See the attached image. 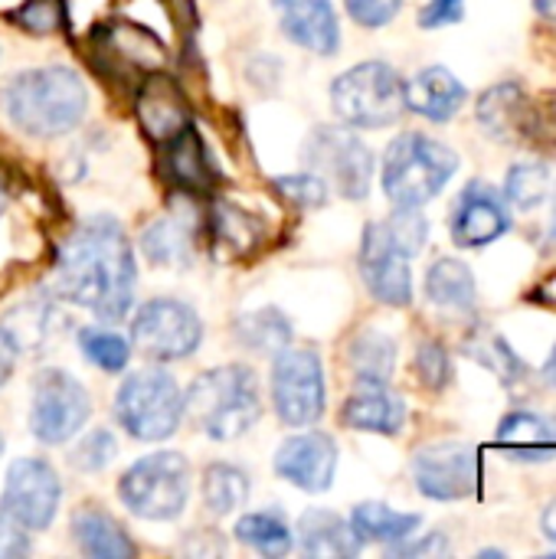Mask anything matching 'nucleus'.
<instances>
[{
    "label": "nucleus",
    "mask_w": 556,
    "mask_h": 559,
    "mask_svg": "<svg viewBox=\"0 0 556 559\" xmlns=\"http://www.w3.org/2000/svg\"><path fill=\"white\" fill-rule=\"evenodd\" d=\"M134 252L111 216L79 223L56 255V295L102 321H121L134 298Z\"/></svg>",
    "instance_id": "obj_1"
},
{
    "label": "nucleus",
    "mask_w": 556,
    "mask_h": 559,
    "mask_svg": "<svg viewBox=\"0 0 556 559\" xmlns=\"http://www.w3.org/2000/svg\"><path fill=\"white\" fill-rule=\"evenodd\" d=\"M7 118L33 138H59L79 128L88 92L79 72L66 66H39L13 75L0 95Z\"/></svg>",
    "instance_id": "obj_2"
},
{
    "label": "nucleus",
    "mask_w": 556,
    "mask_h": 559,
    "mask_svg": "<svg viewBox=\"0 0 556 559\" xmlns=\"http://www.w3.org/2000/svg\"><path fill=\"white\" fill-rule=\"evenodd\" d=\"M429 223L419 206H397L390 219L370 223L360 242V275L367 292L390 308H406L413 301V272L410 259H416L426 246Z\"/></svg>",
    "instance_id": "obj_3"
},
{
    "label": "nucleus",
    "mask_w": 556,
    "mask_h": 559,
    "mask_svg": "<svg viewBox=\"0 0 556 559\" xmlns=\"http://www.w3.org/2000/svg\"><path fill=\"white\" fill-rule=\"evenodd\" d=\"M184 413L203 436L216 442H233L246 436L262 416L259 380L249 367L239 364L206 370L190 383L184 396Z\"/></svg>",
    "instance_id": "obj_4"
},
{
    "label": "nucleus",
    "mask_w": 556,
    "mask_h": 559,
    "mask_svg": "<svg viewBox=\"0 0 556 559\" xmlns=\"http://www.w3.org/2000/svg\"><path fill=\"white\" fill-rule=\"evenodd\" d=\"M459 170V154L442 141L406 131L383 154V193L393 206H426Z\"/></svg>",
    "instance_id": "obj_5"
},
{
    "label": "nucleus",
    "mask_w": 556,
    "mask_h": 559,
    "mask_svg": "<svg viewBox=\"0 0 556 559\" xmlns=\"http://www.w3.org/2000/svg\"><path fill=\"white\" fill-rule=\"evenodd\" d=\"M115 419L138 442L170 439L184 419V393L170 373L157 367L138 370L115 396Z\"/></svg>",
    "instance_id": "obj_6"
},
{
    "label": "nucleus",
    "mask_w": 556,
    "mask_h": 559,
    "mask_svg": "<svg viewBox=\"0 0 556 559\" xmlns=\"http://www.w3.org/2000/svg\"><path fill=\"white\" fill-rule=\"evenodd\" d=\"M331 102L334 111L344 118V124L370 128V131L393 124L406 111L403 79L393 66L380 59L357 62L344 75H338L331 85Z\"/></svg>",
    "instance_id": "obj_7"
},
{
    "label": "nucleus",
    "mask_w": 556,
    "mask_h": 559,
    "mask_svg": "<svg viewBox=\"0 0 556 559\" xmlns=\"http://www.w3.org/2000/svg\"><path fill=\"white\" fill-rule=\"evenodd\" d=\"M121 504L144 521H174L190 501V465L177 452L138 459L118 481Z\"/></svg>",
    "instance_id": "obj_8"
},
{
    "label": "nucleus",
    "mask_w": 556,
    "mask_h": 559,
    "mask_svg": "<svg viewBox=\"0 0 556 559\" xmlns=\"http://www.w3.org/2000/svg\"><path fill=\"white\" fill-rule=\"evenodd\" d=\"M272 403L285 426H315L324 416V367L308 347H285L272 367Z\"/></svg>",
    "instance_id": "obj_9"
},
{
    "label": "nucleus",
    "mask_w": 556,
    "mask_h": 559,
    "mask_svg": "<svg viewBox=\"0 0 556 559\" xmlns=\"http://www.w3.org/2000/svg\"><path fill=\"white\" fill-rule=\"evenodd\" d=\"M92 416L88 390L66 370H43L33 380L29 403V432L43 445L69 442Z\"/></svg>",
    "instance_id": "obj_10"
},
{
    "label": "nucleus",
    "mask_w": 556,
    "mask_h": 559,
    "mask_svg": "<svg viewBox=\"0 0 556 559\" xmlns=\"http://www.w3.org/2000/svg\"><path fill=\"white\" fill-rule=\"evenodd\" d=\"M131 341L144 357L170 364L197 354L203 341V324L190 305L177 298H154L138 308L131 321Z\"/></svg>",
    "instance_id": "obj_11"
},
{
    "label": "nucleus",
    "mask_w": 556,
    "mask_h": 559,
    "mask_svg": "<svg viewBox=\"0 0 556 559\" xmlns=\"http://www.w3.org/2000/svg\"><path fill=\"white\" fill-rule=\"evenodd\" d=\"M62 485L52 465L43 459H20L7 472L0 495V514H7L23 531H46L59 511Z\"/></svg>",
    "instance_id": "obj_12"
},
{
    "label": "nucleus",
    "mask_w": 556,
    "mask_h": 559,
    "mask_svg": "<svg viewBox=\"0 0 556 559\" xmlns=\"http://www.w3.org/2000/svg\"><path fill=\"white\" fill-rule=\"evenodd\" d=\"M305 157L315 170L328 174L347 200H364L370 193L374 151L354 131L334 128V124L318 128L308 141Z\"/></svg>",
    "instance_id": "obj_13"
},
{
    "label": "nucleus",
    "mask_w": 556,
    "mask_h": 559,
    "mask_svg": "<svg viewBox=\"0 0 556 559\" xmlns=\"http://www.w3.org/2000/svg\"><path fill=\"white\" fill-rule=\"evenodd\" d=\"M416 491L429 501H462L478 488V452L465 442H436L413 459Z\"/></svg>",
    "instance_id": "obj_14"
},
{
    "label": "nucleus",
    "mask_w": 556,
    "mask_h": 559,
    "mask_svg": "<svg viewBox=\"0 0 556 559\" xmlns=\"http://www.w3.org/2000/svg\"><path fill=\"white\" fill-rule=\"evenodd\" d=\"M511 229V206L501 190L485 180H472L452 210V242L462 249H482L498 242Z\"/></svg>",
    "instance_id": "obj_15"
},
{
    "label": "nucleus",
    "mask_w": 556,
    "mask_h": 559,
    "mask_svg": "<svg viewBox=\"0 0 556 559\" xmlns=\"http://www.w3.org/2000/svg\"><path fill=\"white\" fill-rule=\"evenodd\" d=\"M275 472L288 485H295V488H301L308 495H321L334 481V472H338V445L324 432L292 436V439L282 442V449L275 455Z\"/></svg>",
    "instance_id": "obj_16"
},
{
    "label": "nucleus",
    "mask_w": 556,
    "mask_h": 559,
    "mask_svg": "<svg viewBox=\"0 0 556 559\" xmlns=\"http://www.w3.org/2000/svg\"><path fill=\"white\" fill-rule=\"evenodd\" d=\"M282 29L308 52L331 56L341 46V26L331 0H275Z\"/></svg>",
    "instance_id": "obj_17"
},
{
    "label": "nucleus",
    "mask_w": 556,
    "mask_h": 559,
    "mask_svg": "<svg viewBox=\"0 0 556 559\" xmlns=\"http://www.w3.org/2000/svg\"><path fill=\"white\" fill-rule=\"evenodd\" d=\"M403 95H406L410 111H416V115H423V118H429L436 124H446L462 111V105L469 98V88L446 66H426L403 85Z\"/></svg>",
    "instance_id": "obj_18"
},
{
    "label": "nucleus",
    "mask_w": 556,
    "mask_h": 559,
    "mask_svg": "<svg viewBox=\"0 0 556 559\" xmlns=\"http://www.w3.org/2000/svg\"><path fill=\"white\" fill-rule=\"evenodd\" d=\"M164 174L180 193L203 197L213 190L216 174H213L210 154L203 147V138L197 134L193 124L180 128L174 138L164 141Z\"/></svg>",
    "instance_id": "obj_19"
},
{
    "label": "nucleus",
    "mask_w": 556,
    "mask_h": 559,
    "mask_svg": "<svg viewBox=\"0 0 556 559\" xmlns=\"http://www.w3.org/2000/svg\"><path fill=\"white\" fill-rule=\"evenodd\" d=\"M498 449L511 462H524V465L551 462L556 459V423L531 409H514L498 426Z\"/></svg>",
    "instance_id": "obj_20"
},
{
    "label": "nucleus",
    "mask_w": 556,
    "mask_h": 559,
    "mask_svg": "<svg viewBox=\"0 0 556 559\" xmlns=\"http://www.w3.org/2000/svg\"><path fill=\"white\" fill-rule=\"evenodd\" d=\"M341 423L354 432L397 436L406 426V403L390 393L387 383H360V390L341 406Z\"/></svg>",
    "instance_id": "obj_21"
},
{
    "label": "nucleus",
    "mask_w": 556,
    "mask_h": 559,
    "mask_svg": "<svg viewBox=\"0 0 556 559\" xmlns=\"http://www.w3.org/2000/svg\"><path fill=\"white\" fill-rule=\"evenodd\" d=\"M66 324L69 321L49 301H23L10 308L0 331L13 344L16 354H46L52 344L62 341Z\"/></svg>",
    "instance_id": "obj_22"
},
{
    "label": "nucleus",
    "mask_w": 556,
    "mask_h": 559,
    "mask_svg": "<svg viewBox=\"0 0 556 559\" xmlns=\"http://www.w3.org/2000/svg\"><path fill=\"white\" fill-rule=\"evenodd\" d=\"M138 121L161 144L167 138H174L180 128H187L190 111H187V102H184V92L177 88V82H170L164 75H151L138 92Z\"/></svg>",
    "instance_id": "obj_23"
},
{
    "label": "nucleus",
    "mask_w": 556,
    "mask_h": 559,
    "mask_svg": "<svg viewBox=\"0 0 556 559\" xmlns=\"http://www.w3.org/2000/svg\"><path fill=\"white\" fill-rule=\"evenodd\" d=\"M478 124L498 141H524L531 134L534 115L521 85L505 82V85L488 88L478 98Z\"/></svg>",
    "instance_id": "obj_24"
},
{
    "label": "nucleus",
    "mask_w": 556,
    "mask_h": 559,
    "mask_svg": "<svg viewBox=\"0 0 556 559\" xmlns=\"http://www.w3.org/2000/svg\"><path fill=\"white\" fill-rule=\"evenodd\" d=\"M298 540L308 557L351 559L364 547V540L354 534V527L344 524V518H338L331 511H308L298 521Z\"/></svg>",
    "instance_id": "obj_25"
},
{
    "label": "nucleus",
    "mask_w": 556,
    "mask_h": 559,
    "mask_svg": "<svg viewBox=\"0 0 556 559\" xmlns=\"http://www.w3.org/2000/svg\"><path fill=\"white\" fill-rule=\"evenodd\" d=\"M72 537L82 554L95 559H131L138 554L125 527L102 511H79L72 518Z\"/></svg>",
    "instance_id": "obj_26"
},
{
    "label": "nucleus",
    "mask_w": 556,
    "mask_h": 559,
    "mask_svg": "<svg viewBox=\"0 0 556 559\" xmlns=\"http://www.w3.org/2000/svg\"><path fill=\"white\" fill-rule=\"evenodd\" d=\"M423 518L419 514H400L387 504H377V501H367V504H357L354 514H351V527L360 540H370V544H403L410 540L416 531H419Z\"/></svg>",
    "instance_id": "obj_27"
},
{
    "label": "nucleus",
    "mask_w": 556,
    "mask_h": 559,
    "mask_svg": "<svg viewBox=\"0 0 556 559\" xmlns=\"http://www.w3.org/2000/svg\"><path fill=\"white\" fill-rule=\"evenodd\" d=\"M426 298L436 308L472 311L475 308V275L459 259H439L426 272Z\"/></svg>",
    "instance_id": "obj_28"
},
{
    "label": "nucleus",
    "mask_w": 556,
    "mask_h": 559,
    "mask_svg": "<svg viewBox=\"0 0 556 559\" xmlns=\"http://www.w3.org/2000/svg\"><path fill=\"white\" fill-rule=\"evenodd\" d=\"M347 360L357 383H390L397 367V344L380 331H364L351 341Z\"/></svg>",
    "instance_id": "obj_29"
},
{
    "label": "nucleus",
    "mask_w": 556,
    "mask_h": 559,
    "mask_svg": "<svg viewBox=\"0 0 556 559\" xmlns=\"http://www.w3.org/2000/svg\"><path fill=\"white\" fill-rule=\"evenodd\" d=\"M236 337L252 350V354H279L292 344V324L282 311L262 308L236 321Z\"/></svg>",
    "instance_id": "obj_30"
},
{
    "label": "nucleus",
    "mask_w": 556,
    "mask_h": 559,
    "mask_svg": "<svg viewBox=\"0 0 556 559\" xmlns=\"http://www.w3.org/2000/svg\"><path fill=\"white\" fill-rule=\"evenodd\" d=\"M465 354L475 357L485 370H492L501 383H518L524 377V364L521 357L511 350V344L492 331V328H478L469 341H465Z\"/></svg>",
    "instance_id": "obj_31"
},
{
    "label": "nucleus",
    "mask_w": 556,
    "mask_h": 559,
    "mask_svg": "<svg viewBox=\"0 0 556 559\" xmlns=\"http://www.w3.org/2000/svg\"><path fill=\"white\" fill-rule=\"evenodd\" d=\"M141 246L154 265H180L190 259V226L180 216H164L154 226H147Z\"/></svg>",
    "instance_id": "obj_32"
},
{
    "label": "nucleus",
    "mask_w": 556,
    "mask_h": 559,
    "mask_svg": "<svg viewBox=\"0 0 556 559\" xmlns=\"http://www.w3.org/2000/svg\"><path fill=\"white\" fill-rule=\"evenodd\" d=\"M249 498V478L246 472L233 468V465H210L203 472V501L216 518L233 514L236 508H242Z\"/></svg>",
    "instance_id": "obj_33"
},
{
    "label": "nucleus",
    "mask_w": 556,
    "mask_h": 559,
    "mask_svg": "<svg viewBox=\"0 0 556 559\" xmlns=\"http://www.w3.org/2000/svg\"><path fill=\"white\" fill-rule=\"evenodd\" d=\"M236 537L262 557H285L292 554V531L275 514H246L236 524Z\"/></svg>",
    "instance_id": "obj_34"
},
{
    "label": "nucleus",
    "mask_w": 556,
    "mask_h": 559,
    "mask_svg": "<svg viewBox=\"0 0 556 559\" xmlns=\"http://www.w3.org/2000/svg\"><path fill=\"white\" fill-rule=\"evenodd\" d=\"M551 193V170L544 164H514L505 177V200L514 210H534Z\"/></svg>",
    "instance_id": "obj_35"
},
{
    "label": "nucleus",
    "mask_w": 556,
    "mask_h": 559,
    "mask_svg": "<svg viewBox=\"0 0 556 559\" xmlns=\"http://www.w3.org/2000/svg\"><path fill=\"white\" fill-rule=\"evenodd\" d=\"M79 347H82L85 360H92L105 373H121L131 360V344L108 328H82Z\"/></svg>",
    "instance_id": "obj_36"
},
{
    "label": "nucleus",
    "mask_w": 556,
    "mask_h": 559,
    "mask_svg": "<svg viewBox=\"0 0 556 559\" xmlns=\"http://www.w3.org/2000/svg\"><path fill=\"white\" fill-rule=\"evenodd\" d=\"M213 236H216L220 246H226L236 255H242V252L259 246L262 226L252 216H246L242 210H236L229 203H216V210H213Z\"/></svg>",
    "instance_id": "obj_37"
},
{
    "label": "nucleus",
    "mask_w": 556,
    "mask_h": 559,
    "mask_svg": "<svg viewBox=\"0 0 556 559\" xmlns=\"http://www.w3.org/2000/svg\"><path fill=\"white\" fill-rule=\"evenodd\" d=\"M416 377L426 390L439 393L452 383V360L439 341H423L416 350Z\"/></svg>",
    "instance_id": "obj_38"
},
{
    "label": "nucleus",
    "mask_w": 556,
    "mask_h": 559,
    "mask_svg": "<svg viewBox=\"0 0 556 559\" xmlns=\"http://www.w3.org/2000/svg\"><path fill=\"white\" fill-rule=\"evenodd\" d=\"M13 20L26 29V33H36V36H49L56 29H62L66 23V7L62 0H26Z\"/></svg>",
    "instance_id": "obj_39"
},
{
    "label": "nucleus",
    "mask_w": 556,
    "mask_h": 559,
    "mask_svg": "<svg viewBox=\"0 0 556 559\" xmlns=\"http://www.w3.org/2000/svg\"><path fill=\"white\" fill-rule=\"evenodd\" d=\"M115 452H118V445H115L111 432H108V429H95V432H88V436L75 445L72 465H75L79 472H102V468L115 459Z\"/></svg>",
    "instance_id": "obj_40"
},
{
    "label": "nucleus",
    "mask_w": 556,
    "mask_h": 559,
    "mask_svg": "<svg viewBox=\"0 0 556 559\" xmlns=\"http://www.w3.org/2000/svg\"><path fill=\"white\" fill-rule=\"evenodd\" d=\"M279 193H285V200H292L295 206H321L328 200V183L318 174H292V177H279L275 180Z\"/></svg>",
    "instance_id": "obj_41"
},
{
    "label": "nucleus",
    "mask_w": 556,
    "mask_h": 559,
    "mask_svg": "<svg viewBox=\"0 0 556 559\" xmlns=\"http://www.w3.org/2000/svg\"><path fill=\"white\" fill-rule=\"evenodd\" d=\"M344 7H347L354 23L377 29V26H387L400 13L403 0H344Z\"/></svg>",
    "instance_id": "obj_42"
},
{
    "label": "nucleus",
    "mask_w": 556,
    "mask_h": 559,
    "mask_svg": "<svg viewBox=\"0 0 556 559\" xmlns=\"http://www.w3.org/2000/svg\"><path fill=\"white\" fill-rule=\"evenodd\" d=\"M462 16H465V0H423L416 13L423 29H439V26L459 23Z\"/></svg>",
    "instance_id": "obj_43"
},
{
    "label": "nucleus",
    "mask_w": 556,
    "mask_h": 559,
    "mask_svg": "<svg viewBox=\"0 0 556 559\" xmlns=\"http://www.w3.org/2000/svg\"><path fill=\"white\" fill-rule=\"evenodd\" d=\"M29 554V537L23 534L20 524H13L7 514H0V559L26 557Z\"/></svg>",
    "instance_id": "obj_44"
},
{
    "label": "nucleus",
    "mask_w": 556,
    "mask_h": 559,
    "mask_svg": "<svg viewBox=\"0 0 556 559\" xmlns=\"http://www.w3.org/2000/svg\"><path fill=\"white\" fill-rule=\"evenodd\" d=\"M403 544H406V540H403ZM393 554H400V557H446V554H449V544H446L442 534H429L426 540H416V544H406V547L397 544Z\"/></svg>",
    "instance_id": "obj_45"
},
{
    "label": "nucleus",
    "mask_w": 556,
    "mask_h": 559,
    "mask_svg": "<svg viewBox=\"0 0 556 559\" xmlns=\"http://www.w3.org/2000/svg\"><path fill=\"white\" fill-rule=\"evenodd\" d=\"M531 301H534V305H547V308H554L556 311V272H551V275L531 292Z\"/></svg>",
    "instance_id": "obj_46"
},
{
    "label": "nucleus",
    "mask_w": 556,
    "mask_h": 559,
    "mask_svg": "<svg viewBox=\"0 0 556 559\" xmlns=\"http://www.w3.org/2000/svg\"><path fill=\"white\" fill-rule=\"evenodd\" d=\"M13 364H16V350H13V344L3 337V331H0V390H3V383L10 380V373H13Z\"/></svg>",
    "instance_id": "obj_47"
},
{
    "label": "nucleus",
    "mask_w": 556,
    "mask_h": 559,
    "mask_svg": "<svg viewBox=\"0 0 556 559\" xmlns=\"http://www.w3.org/2000/svg\"><path fill=\"white\" fill-rule=\"evenodd\" d=\"M541 527H544V537L556 544V498L547 504V511H544V518H541Z\"/></svg>",
    "instance_id": "obj_48"
},
{
    "label": "nucleus",
    "mask_w": 556,
    "mask_h": 559,
    "mask_svg": "<svg viewBox=\"0 0 556 559\" xmlns=\"http://www.w3.org/2000/svg\"><path fill=\"white\" fill-rule=\"evenodd\" d=\"M534 10H537L544 20H556V0H534Z\"/></svg>",
    "instance_id": "obj_49"
},
{
    "label": "nucleus",
    "mask_w": 556,
    "mask_h": 559,
    "mask_svg": "<svg viewBox=\"0 0 556 559\" xmlns=\"http://www.w3.org/2000/svg\"><path fill=\"white\" fill-rule=\"evenodd\" d=\"M544 377H547L551 386H556V347L554 354H551V360H547V367H544Z\"/></svg>",
    "instance_id": "obj_50"
},
{
    "label": "nucleus",
    "mask_w": 556,
    "mask_h": 559,
    "mask_svg": "<svg viewBox=\"0 0 556 559\" xmlns=\"http://www.w3.org/2000/svg\"><path fill=\"white\" fill-rule=\"evenodd\" d=\"M7 210V193H3V187H0V213Z\"/></svg>",
    "instance_id": "obj_51"
},
{
    "label": "nucleus",
    "mask_w": 556,
    "mask_h": 559,
    "mask_svg": "<svg viewBox=\"0 0 556 559\" xmlns=\"http://www.w3.org/2000/svg\"><path fill=\"white\" fill-rule=\"evenodd\" d=\"M0 455H3V436H0Z\"/></svg>",
    "instance_id": "obj_52"
}]
</instances>
